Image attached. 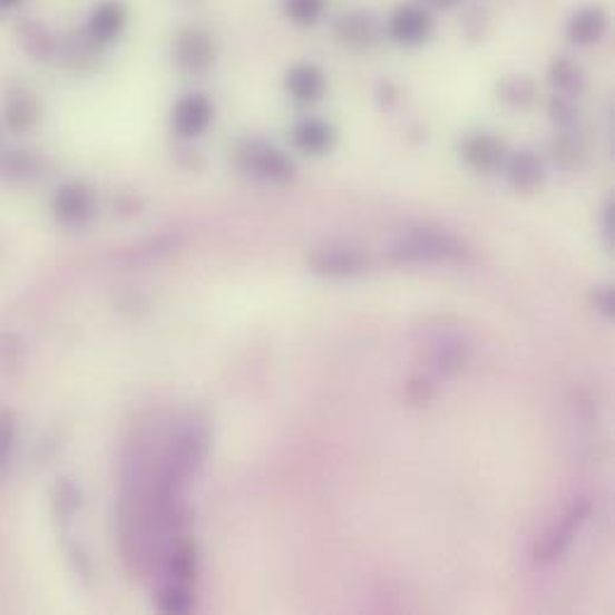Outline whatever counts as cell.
Masks as SVG:
<instances>
[{
	"instance_id": "cell-1",
	"label": "cell",
	"mask_w": 615,
	"mask_h": 615,
	"mask_svg": "<svg viewBox=\"0 0 615 615\" xmlns=\"http://www.w3.org/2000/svg\"><path fill=\"white\" fill-rule=\"evenodd\" d=\"M393 262L410 266H433L460 262L467 254L465 242L443 228H431V225H414L404 228L388 247Z\"/></svg>"
},
{
	"instance_id": "cell-2",
	"label": "cell",
	"mask_w": 615,
	"mask_h": 615,
	"mask_svg": "<svg viewBox=\"0 0 615 615\" xmlns=\"http://www.w3.org/2000/svg\"><path fill=\"white\" fill-rule=\"evenodd\" d=\"M235 164L240 173H245L252 180L273 187H287L295 183L297 168L295 160L283 149L273 147L264 139H242L235 149Z\"/></svg>"
},
{
	"instance_id": "cell-3",
	"label": "cell",
	"mask_w": 615,
	"mask_h": 615,
	"mask_svg": "<svg viewBox=\"0 0 615 615\" xmlns=\"http://www.w3.org/2000/svg\"><path fill=\"white\" fill-rule=\"evenodd\" d=\"M170 56L177 70L189 77H202L212 72L218 62V43L208 29L199 25H185L173 35Z\"/></svg>"
},
{
	"instance_id": "cell-4",
	"label": "cell",
	"mask_w": 615,
	"mask_h": 615,
	"mask_svg": "<svg viewBox=\"0 0 615 615\" xmlns=\"http://www.w3.org/2000/svg\"><path fill=\"white\" fill-rule=\"evenodd\" d=\"M433 29L436 22L431 10L419 6L417 0L396 6L383 25L385 37L402 48L424 46L433 37Z\"/></svg>"
},
{
	"instance_id": "cell-5",
	"label": "cell",
	"mask_w": 615,
	"mask_h": 615,
	"mask_svg": "<svg viewBox=\"0 0 615 615\" xmlns=\"http://www.w3.org/2000/svg\"><path fill=\"white\" fill-rule=\"evenodd\" d=\"M96 214V192L82 180H68L51 194V216L65 228H82Z\"/></svg>"
},
{
	"instance_id": "cell-6",
	"label": "cell",
	"mask_w": 615,
	"mask_h": 615,
	"mask_svg": "<svg viewBox=\"0 0 615 615\" xmlns=\"http://www.w3.org/2000/svg\"><path fill=\"white\" fill-rule=\"evenodd\" d=\"M335 41L354 53H367L383 39V25L374 12L348 10L333 25Z\"/></svg>"
},
{
	"instance_id": "cell-7",
	"label": "cell",
	"mask_w": 615,
	"mask_h": 615,
	"mask_svg": "<svg viewBox=\"0 0 615 615\" xmlns=\"http://www.w3.org/2000/svg\"><path fill=\"white\" fill-rule=\"evenodd\" d=\"M129 25V8L123 3V0H99L94 3L82 35L96 46V48H106L110 43H116Z\"/></svg>"
},
{
	"instance_id": "cell-8",
	"label": "cell",
	"mask_w": 615,
	"mask_h": 615,
	"mask_svg": "<svg viewBox=\"0 0 615 615\" xmlns=\"http://www.w3.org/2000/svg\"><path fill=\"white\" fill-rule=\"evenodd\" d=\"M214 116V101L202 91H192L175 101L170 110V127L180 139H197L212 127Z\"/></svg>"
},
{
	"instance_id": "cell-9",
	"label": "cell",
	"mask_w": 615,
	"mask_h": 615,
	"mask_svg": "<svg viewBox=\"0 0 615 615\" xmlns=\"http://www.w3.org/2000/svg\"><path fill=\"white\" fill-rule=\"evenodd\" d=\"M310 266L314 273H319V276L350 279L367 269V256L358 247L331 242V245H321L312 252Z\"/></svg>"
},
{
	"instance_id": "cell-10",
	"label": "cell",
	"mask_w": 615,
	"mask_h": 615,
	"mask_svg": "<svg viewBox=\"0 0 615 615\" xmlns=\"http://www.w3.org/2000/svg\"><path fill=\"white\" fill-rule=\"evenodd\" d=\"M587 515H589L587 500H577V504H573L568 510H565V515L560 517L558 525H554L551 529H548L546 537L539 541V546L534 548V558H537L539 563L556 560L565 551V548L573 544L579 527L585 525Z\"/></svg>"
},
{
	"instance_id": "cell-11",
	"label": "cell",
	"mask_w": 615,
	"mask_h": 615,
	"mask_svg": "<svg viewBox=\"0 0 615 615\" xmlns=\"http://www.w3.org/2000/svg\"><path fill=\"white\" fill-rule=\"evenodd\" d=\"M460 158L477 173H496L506 164L508 147L491 133H469L460 144Z\"/></svg>"
},
{
	"instance_id": "cell-12",
	"label": "cell",
	"mask_w": 615,
	"mask_h": 615,
	"mask_svg": "<svg viewBox=\"0 0 615 615\" xmlns=\"http://www.w3.org/2000/svg\"><path fill=\"white\" fill-rule=\"evenodd\" d=\"M283 85L290 99H295L297 104H316L329 91V77L316 62L302 60L290 65Z\"/></svg>"
},
{
	"instance_id": "cell-13",
	"label": "cell",
	"mask_w": 615,
	"mask_h": 615,
	"mask_svg": "<svg viewBox=\"0 0 615 615\" xmlns=\"http://www.w3.org/2000/svg\"><path fill=\"white\" fill-rule=\"evenodd\" d=\"M606 31L608 12L598 3L579 6L568 18V22H565V37L575 46H594L606 37Z\"/></svg>"
},
{
	"instance_id": "cell-14",
	"label": "cell",
	"mask_w": 615,
	"mask_h": 615,
	"mask_svg": "<svg viewBox=\"0 0 615 615\" xmlns=\"http://www.w3.org/2000/svg\"><path fill=\"white\" fill-rule=\"evenodd\" d=\"M0 118H3V125L10 129L12 135H27L29 129L35 127L41 118L37 94L25 89V87H14L6 96L3 116Z\"/></svg>"
},
{
	"instance_id": "cell-15",
	"label": "cell",
	"mask_w": 615,
	"mask_h": 615,
	"mask_svg": "<svg viewBox=\"0 0 615 615\" xmlns=\"http://www.w3.org/2000/svg\"><path fill=\"white\" fill-rule=\"evenodd\" d=\"M338 135L331 123L321 118H302L293 127L295 149L310 156H326L333 152Z\"/></svg>"
},
{
	"instance_id": "cell-16",
	"label": "cell",
	"mask_w": 615,
	"mask_h": 615,
	"mask_svg": "<svg viewBox=\"0 0 615 615\" xmlns=\"http://www.w3.org/2000/svg\"><path fill=\"white\" fill-rule=\"evenodd\" d=\"M504 168H506L508 183L515 189H520V192L537 189L544 183V177H546L544 160L537 154L527 152V149L508 154Z\"/></svg>"
},
{
	"instance_id": "cell-17",
	"label": "cell",
	"mask_w": 615,
	"mask_h": 615,
	"mask_svg": "<svg viewBox=\"0 0 615 615\" xmlns=\"http://www.w3.org/2000/svg\"><path fill=\"white\" fill-rule=\"evenodd\" d=\"M18 39L35 60H51L60 51L58 37L39 20H22L18 25Z\"/></svg>"
},
{
	"instance_id": "cell-18",
	"label": "cell",
	"mask_w": 615,
	"mask_h": 615,
	"mask_svg": "<svg viewBox=\"0 0 615 615\" xmlns=\"http://www.w3.org/2000/svg\"><path fill=\"white\" fill-rule=\"evenodd\" d=\"M548 82H551L556 94L577 99L587 87V75L577 60L568 56H558L548 62Z\"/></svg>"
},
{
	"instance_id": "cell-19",
	"label": "cell",
	"mask_w": 615,
	"mask_h": 615,
	"mask_svg": "<svg viewBox=\"0 0 615 615\" xmlns=\"http://www.w3.org/2000/svg\"><path fill=\"white\" fill-rule=\"evenodd\" d=\"M496 94H498L500 104H506L508 108L527 110V108H531L534 104H537L539 87L529 75L515 72V75H506L504 79H500L498 87H496Z\"/></svg>"
},
{
	"instance_id": "cell-20",
	"label": "cell",
	"mask_w": 615,
	"mask_h": 615,
	"mask_svg": "<svg viewBox=\"0 0 615 615\" xmlns=\"http://www.w3.org/2000/svg\"><path fill=\"white\" fill-rule=\"evenodd\" d=\"M285 20L295 27H314L326 12V0H281Z\"/></svg>"
},
{
	"instance_id": "cell-21",
	"label": "cell",
	"mask_w": 615,
	"mask_h": 615,
	"mask_svg": "<svg viewBox=\"0 0 615 615\" xmlns=\"http://www.w3.org/2000/svg\"><path fill=\"white\" fill-rule=\"evenodd\" d=\"M467 360H469V350L465 343H460V340H446V343H441L433 350L431 364L439 374L450 377V374H458L460 369H465Z\"/></svg>"
},
{
	"instance_id": "cell-22",
	"label": "cell",
	"mask_w": 615,
	"mask_h": 615,
	"mask_svg": "<svg viewBox=\"0 0 615 615\" xmlns=\"http://www.w3.org/2000/svg\"><path fill=\"white\" fill-rule=\"evenodd\" d=\"M158 608L164 613H189L194 608V596L189 585L183 582H168L158 594Z\"/></svg>"
},
{
	"instance_id": "cell-23",
	"label": "cell",
	"mask_w": 615,
	"mask_h": 615,
	"mask_svg": "<svg viewBox=\"0 0 615 615\" xmlns=\"http://www.w3.org/2000/svg\"><path fill=\"white\" fill-rule=\"evenodd\" d=\"M14 443H18V419L12 412L0 410V475L10 467Z\"/></svg>"
},
{
	"instance_id": "cell-24",
	"label": "cell",
	"mask_w": 615,
	"mask_h": 615,
	"mask_svg": "<svg viewBox=\"0 0 615 615\" xmlns=\"http://www.w3.org/2000/svg\"><path fill=\"white\" fill-rule=\"evenodd\" d=\"M462 35L469 39V41H481L484 37L489 35L491 29V12L484 8V6H475L469 8L465 14H462Z\"/></svg>"
},
{
	"instance_id": "cell-25",
	"label": "cell",
	"mask_w": 615,
	"mask_h": 615,
	"mask_svg": "<svg viewBox=\"0 0 615 615\" xmlns=\"http://www.w3.org/2000/svg\"><path fill=\"white\" fill-rule=\"evenodd\" d=\"M31 173V158L20 149H0V175L12 180H25Z\"/></svg>"
},
{
	"instance_id": "cell-26",
	"label": "cell",
	"mask_w": 615,
	"mask_h": 615,
	"mask_svg": "<svg viewBox=\"0 0 615 615\" xmlns=\"http://www.w3.org/2000/svg\"><path fill=\"white\" fill-rule=\"evenodd\" d=\"M554 156L563 166H575L579 164V158L585 156V144H582V139L575 133H563L554 141Z\"/></svg>"
},
{
	"instance_id": "cell-27",
	"label": "cell",
	"mask_w": 615,
	"mask_h": 615,
	"mask_svg": "<svg viewBox=\"0 0 615 615\" xmlns=\"http://www.w3.org/2000/svg\"><path fill=\"white\" fill-rule=\"evenodd\" d=\"M548 116H551V120L563 129L573 127L577 120L575 99H570V96H563V94H554L551 101H548Z\"/></svg>"
},
{
	"instance_id": "cell-28",
	"label": "cell",
	"mask_w": 615,
	"mask_h": 615,
	"mask_svg": "<svg viewBox=\"0 0 615 615\" xmlns=\"http://www.w3.org/2000/svg\"><path fill=\"white\" fill-rule=\"evenodd\" d=\"M594 304L602 310L604 314H613V304H615V297H613V290L611 287H598L594 293Z\"/></svg>"
},
{
	"instance_id": "cell-29",
	"label": "cell",
	"mask_w": 615,
	"mask_h": 615,
	"mask_svg": "<svg viewBox=\"0 0 615 615\" xmlns=\"http://www.w3.org/2000/svg\"><path fill=\"white\" fill-rule=\"evenodd\" d=\"M419 6H424L427 10H452V8H460L465 0H417Z\"/></svg>"
},
{
	"instance_id": "cell-30",
	"label": "cell",
	"mask_w": 615,
	"mask_h": 615,
	"mask_svg": "<svg viewBox=\"0 0 615 615\" xmlns=\"http://www.w3.org/2000/svg\"><path fill=\"white\" fill-rule=\"evenodd\" d=\"M613 231H615V214H613V204H608L604 208V235L613 240Z\"/></svg>"
},
{
	"instance_id": "cell-31",
	"label": "cell",
	"mask_w": 615,
	"mask_h": 615,
	"mask_svg": "<svg viewBox=\"0 0 615 615\" xmlns=\"http://www.w3.org/2000/svg\"><path fill=\"white\" fill-rule=\"evenodd\" d=\"M25 0H0V12H12L14 8H20Z\"/></svg>"
}]
</instances>
